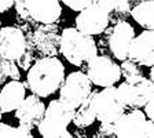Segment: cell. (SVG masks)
<instances>
[{
	"mask_svg": "<svg viewBox=\"0 0 154 138\" xmlns=\"http://www.w3.org/2000/svg\"><path fill=\"white\" fill-rule=\"evenodd\" d=\"M25 87L40 98L52 95L65 79V66L58 57H40L29 68Z\"/></svg>",
	"mask_w": 154,
	"mask_h": 138,
	"instance_id": "cell-1",
	"label": "cell"
},
{
	"mask_svg": "<svg viewBox=\"0 0 154 138\" xmlns=\"http://www.w3.org/2000/svg\"><path fill=\"white\" fill-rule=\"evenodd\" d=\"M59 53L73 66L84 68L98 54V46L92 36L77 28H65L61 33Z\"/></svg>",
	"mask_w": 154,
	"mask_h": 138,
	"instance_id": "cell-2",
	"label": "cell"
},
{
	"mask_svg": "<svg viewBox=\"0 0 154 138\" xmlns=\"http://www.w3.org/2000/svg\"><path fill=\"white\" fill-rule=\"evenodd\" d=\"M73 115L74 108L59 98L52 100L45 106L44 115L36 129L44 138H70L73 134L67 131V126L72 123Z\"/></svg>",
	"mask_w": 154,
	"mask_h": 138,
	"instance_id": "cell-3",
	"label": "cell"
},
{
	"mask_svg": "<svg viewBox=\"0 0 154 138\" xmlns=\"http://www.w3.org/2000/svg\"><path fill=\"white\" fill-rule=\"evenodd\" d=\"M25 33L28 47L32 50L36 59L40 57H57L59 54L61 33L57 24L38 25Z\"/></svg>",
	"mask_w": 154,
	"mask_h": 138,
	"instance_id": "cell-4",
	"label": "cell"
},
{
	"mask_svg": "<svg viewBox=\"0 0 154 138\" xmlns=\"http://www.w3.org/2000/svg\"><path fill=\"white\" fill-rule=\"evenodd\" d=\"M114 137L119 138H153L154 120L146 117L140 108L125 111L114 122Z\"/></svg>",
	"mask_w": 154,
	"mask_h": 138,
	"instance_id": "cell-5",
	"label": "cell"
},
{
	"mask_svg": "<svg viewBox=\"0 0 154 138\" xmlns=\"http://www.w3.org/2000/svg\"><path fill=\"white\" fill-rule=\"evenodd\" d=\"M120 100L122 101L127 109L143 108V105L154 97V84L153 80L147 79L143 75L125 79L117 87Z\"/></svg>",
	"mask_w": 154,
	"mask_h": 138,
	"instance_id": "cell-6",
	"label": "cell"
},
{
	"mask_svg": "<svg viewBox=\"0 0 154 138\" xmlns=\"http://www.w3.org/2000/svg\"><path fill=\"white\" fill-rule=\"evenodd\" d=\"M91 106L95 115V120L109 123H114L127 111L122 101L120 100L117 87L114 86L103 87V90L100 91H92Z\"/></svg>",
	"mask_w": 154,
	"mask_h": 138,
	"instance_id": "cell-7",
	"label": "cell"
},
{
	"mask_svg": "<svg viewBox=\"0 0 154 138\" xmlns=\"http://www.w3.org/2000/svg\"><path fill=\"white\" fill-rule=\"evenodd\" d=\"M103 37L100 40V44L107 48V51L112 53V55L119 59L124 61L128 57V47L131 44L132 39L135 37V29L128 21H119L113 24L112 26L103 30Z\"/></svg>",
	"mask_w": 154,
	"mask_h": 138,
	"instance_id": "cell-8",
	"label": "cell"
},
{
	"mask_svg": "<svg viewBox=\"0 0 154 138\" xmlns=\"http://www.w3.org/2000/svg\"><path fill=\"white\" fill-rule=\"evenodd\" d=\"M59 90V100L76 109L92 91V83L87 73L76 71L69 73L63 79Z\"/></svg>",
	"mask_w": 154,
	"mask_h": 138,
	"instance_id": "cell-9",
	"label": "cell"
},
{
	"mask_svg": "<svg viewBox=\"0 0 154 138\" xmlns=\"http://www.w3.org/2000/svg\"><path fill=\"white\" fill-rule=\"evenodd\" d=\"M87 76L94 86L110 87L114 86L121 77L120 65L116 64L109 55H98L87 64Z\"/></svg>",
	"mask_w": 154,
	"mask_h": 138,
	"instance_id": "cell-10",
	"label": "cell"
},
{
	"mask_svg": "<svg viewBox=\"0 0 154 138\" xmlns=\"http://www.w3.org/2000/svg\"><path fill=\"white\" fill-rule=\"evenodd\" d=\"M25 11L30 28L58 24L62 15V7L58 0H25Z\"/></svg>",
	"mask_w": 154,
	"mask_h": 138,
	"instance_id": "cell-11",
	"label": "cell"
},
{
	"mask_svg": "<svg viewBox=\"0 0 154 138\" xmlns=\"http://www.w3.org/2000/svg\"><path fill=\"white\" fill-rule=\"evenodd\" d=\"M109 24V14L105 8L95 3H91L79 11V15L76 17V28L90 36L102 35Z\"/></svg>",
	"mask_w": 154,
	"mask_h": 138,
	"instance_id": "cell-12",
	"label": "cell"
},
{
	"mask_svg": "<svg viewBox=\"0 0 154 138\" xmlns=\"http://www.w3.org/2000/svg\"><path fill=\"white\" fill-rule=\"evenodd\" d=\"M28 47L26 33L19 26L0 28V57L18 61Z\"/></svg>",
	"mask_w": 154,
	"mask_h": 138,
	"instance_id": "cell-13",
	"label": "cell"
},
{
	"mask_svg": "<svg viewBox=\"0 0 154 138\" xmlns=\"http://www.w3.org/2000/svg\"><path fill=\"white\" fill-rule=\"evenodd\" d=\"M45 111V105L42 98L35 94L25 97L23 101L15 109V117L18 119L19 126H23L29 130H33L40 123Z\"/></svg>",
	"mask_w": 154,
	"mask_h": 138,
	"instance_id": "cell-14",
	"label": "cell"
},
{
	"mask_svg": "<svg viewBox=\"0 0 154 138\" xmlns=\"http://www.w3.org/2000/svg\"><path fill=\"white\" fill-rule=\"evenodd\" d=\"M153 39V30L150 29H146L140 35L135 36L128 47V57L127 58L140 66L143 65V66L151 68L154 64Z\"/></svg>",
	"mask_w": 154,
	"mask_h": 138,
	"instance_id": "cell-15",
	"label": "cell"
},
{
	"mask_svg": "<svg viewBox=\"0 0 154 138\" xmlns=\"http://www.w3.org/2000/svg\"><path fill=\"white\" fill-rule=\"evenodd\" d=\"M26 97V87L21 80L6 82L0 90V111L10 113L15 111Z\"/></svg>",
	"mask_w": 154,
	"mask_h": 138,
	"instance_id": "cell-16",
	"label": "cell"
},
{
	"mask_svg": "<svg viewBox=\"0 0 154 138\" xmlns=\"http://www.w3.org/2000/svg\"><path fill=\"white\" fill-rule=\"evenodd\" d=\"M92 3L99 4L109 14V22L116 24L119 21H124L129 17L131 6L128 0H92Z\"/></svg>",
	"mask_w": 154,
	"mask_h": 138,
	"instance_id": "cell-17",
	"label": "cell"
},
{
	"mask_svg": "<svg viewBox=\"0 0 154 138\" xmlns=\"http://www.w3.org/2000/svg\"><path fill=\"white\" fill-rule=\"evenodd\" d=\"M153 8L154 2L153 0H143L139 4H135L131 7L129 15L144 29H154V21H153Z\"/></svg>",
	"mask_w": 154,
	"mask_h": 138,
	"instance_id": "cell-18",
	"label": "cell"
},
{
	"mask_svg": "<svg viewBox=\"0 0 154 138\" xmlns=\"http://www.w3.org/2000/svg\"><path fill=\"white\" fill-rule=\"evenodd\" d=\"M91 98H92V91H91L90 95L87 97L85 100L74 109V115H73V119H72V123L76 126L77 129H87V127L92 126L94 122H95V115H94L92 106H91Z\"/></svg>",
	"mask_w": 154,
	"mask_h": 138,
	"instance_id": "cell-19",
	"label": "cell"
},
{
	"mask_svg": "<svg viewBox=\"0 0 154 138\" xmlns=\"http://www.w3.org/2000/svg\"><path fill=\"white\" fill-rule=\"evenodd\" d=\"M19 79H21V72L17 62L0 57V84H4L8 80H19Z\"/></svg>",
	"mask_w": 154,
	"mask_h": 138,
	"instance_id": "cell-20",
	"label": "cell"
},
{
	"mask_svg": "<svg viewBox=\"0 0 154 138\" xmlns=\"http://www.w3.org/2000/svg\"><path fill=\"white\" fill-rule=\"evenodd\" d=\"M120 72H121V77L124 79H128V77H134V76H139V75H143L140 71V65L135 64L131 59H124L121 61L120 65Z\"/></svg>",
	"mask_w": 154,
	"mask_h": 138,
	"instance_id": "cell-21",
	"label": "cell"
},
{
	"mask_svg": "<svg viewBox=\"0 0 154 138\" xmlns=\"http://www.w3.org/2000/svg\"><path fill=\"white\" fill-rule=\"evenodd\" d=\"M14 8H15V13H17V19L18 22L21 24V29L23 32H28L30 30V25L28 22V17H26V11H25V0H14Z\"/></svg>",
	"mask_w": 154,
	"mask_h": 138,
	"instance_id": "cell-22",
	"label": "cell"
},
{
	"mask_svg": "<svg viewBox=\"0 0 154 138\" xmlns=\"http://www.w3.org/2000/svg\"><path fill=\"white\" fill-rule=\"evenodd\" d=\"M95 137H99V138L114 137V123L100 122V126L98 129V133L95 134Z\"/></svg>",
	"mask_w": 154,
	"mask_h": 138,
	"instance_id": "cell-23",
	"label": "cell"
},
{
	"mask_svg": "<svg viewBox=\"0 0 154 138\" xmlns=\"http://www.w3.org/2000/svg\"><path fill=\"white\" fill-rule=\"evenodd\" d=\"M62 2L67 8L73 10V11H81L83 8H85L87 6H90L92 3V0H62Z\"/></svg>",
	"mask_w": 154,
	"mask_h": 138,
	"instance_id": "cell-24",
	"label": "cell"
},
{
	"mask_svg": "<svg viewBox=\"0 0 154 138\" xmlns=\"http://www.w3.org/2000/svg\"><path fill=\"white\" fill-rule=\"evenodd\" d=\"M18 138V129L0 122V138Z\"/></svg>",
	"mask_w": 154,
	"mask_h": 138,
	"instance_id": "cell-25",
	"label": "cell"
},
{
	"mask_svg": "<svg viewBox=\"0 0 154 138\" xmlns=\"http://www.w3.org/2000/svg\"><path fill=\"white\" fill-rule=\"evenodd\" d=\"M143 108H144V115H146V117L150 120H154V98L153 97L144 104Z\"/></svg>",
	"mask_w": 154,
	"mask_h": 138,
	"instance_id": "cell-26",
	"label": "cell"
},
{
	"mask_svg": "<svg viewBox=\"0 0 154 138\" xmlns=\"http://www.w3.org/2000/svg\"><path fill=\"white\" fill-rule=\"evenodd\" d=\"M14 6V0H0V13H6Z\"/></svg>",
	"mask_w": 154,
	"mask_h": 138,
	"instance_id": "cell-27",
	"label": "cell"
},
{
	"mask_svg": "<svg viewBox=\"0 0 154 138\" xmlns=\"http://www.w3.org/2000/svg\"><path fill=\"white\" fill-rule=\"evenodd\" d=\"M140 2H143V0H128V3H129V6L131 7H134L135 4H139Z\"/></svg>",
	"mask_w": 154,
	"mask_h": 138,
	"instance_id": "cell-28",
	"label": "cell"
},
{
	"mask_svg": "<svg viewBox=\"0 0 154 138\" xmlns=\"http://www.w3.org/2000/svg\"><path fill=\"white\" fill-rule=\"evenodd\" d=\"M2 115H3V112H2V111H0V120H2Z\"/></svg>",
	"mask_w": 154,
	"mask_h": 138,
	"instance_id": "cell-29",
	"label": "cell"
},
{
	"mask_svg": "<svg viewBox=\"0 0 154 138\" xmlns=\"http://www.w3.org/2000/svg\"><path fill=\"white\" fill-rule=\"evenodd\" d=\"M0 28H2V19H0Z\"/></svg>",
	"mask_w": 154,
	"mask_h": 138,
	"instance_id": "cell-30",
	"label": "cell"
}]
</instances>
